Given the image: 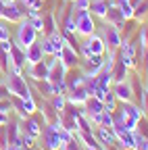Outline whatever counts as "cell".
<instances>
[{
    "instance_id": "cell-1",
    "label": "cell",
    "mask_w": 148,
    "mask_h": 150,
    "mask_svg": "<svg viewBox=\"0 0 148 150\" xmlns=\"http://www.w3.org/2000/svg\"><path fill=\"white\" fill-rule=\"evenodd\" d=\"M6 88L11 96H19V98H29L31 96V90L25 81V77L21 73H15V71H6Z\"/></svg>"
},
{
    "instance_id": "cell-2",
    "label": "cell",
    "mask_w": 148,
    "mask_h": 150,
    "mask_svg": "<svg viewBox=\"0 0 148 150\" xmlns=\"http://www.w3.org/2000/svg\"><path fill=\"white\" fill-rule=\"evenodd\" d=\"M73 21H75V31L84 38L92 35L96 29V23H94V15L90 11H73Z\"/></svg>"
},
{
    "instance_id": "cell-3",
    "label": "cell",
    "mask_w": 148,
    "mask_h": 150,
    "mask_svg": "<svg viewBox=\"0 0 148 150\" xmlns=\"http://www.w3.org/2000/svg\"><path fill=\"white\" fill-rule=\"evenodd\" d=\"M35 38H38V31H35L33 27H31V23L27 21H19V27H17V33H15V44L17 46H21V48H27V46H31L33 42H35Z\"/></svg>"
},
{
    "instance_id": "cell-4",
    "label": "cell",
    "mask_w": 148,
    "mask_h": 150,
    "mask_svg": "<svg viewBox=\"0 0 148 150\" xmlns=\"http://www.w3.org/2000/svg\"><path fill=\"white\" fill-rule=\"evenodd\" d=\"M102 42H104V46H106V50H110V52H115L119 46H121V35H119V29L115 27V25H104L102 27Z\"/></svg>"
},
{
    "instance_id": "cell-5",
    "label": "cell",
    "mask_w": 148,
    "mask_h": 150,
    "mask_svg": "<svg viewBox=\"0 0 148 150\" xmlns=\"http://www.w3.org/2000/svg\"><path fill=\"white\" fill-rule=\"evenodd\" d=\"M81 50H84V56H92V54H104L106 46L102 42V38L96 35V33H92L86 38V42L81 44Z\"/></svg>"
},
{
    "instance_id": "cell-6",
    "label": "cell",
    "mask_w": 148,
    "mask_h": 150,
    "mask_svg": "<svg viewBox=\"0 0 148 150\" xmlns=\"http://www.w3.org/2000/svg\"><path fill=\"white\" fill-rule=\"evenodd\" d=\"M23 8H21V4H19V0L17 2H8V4H4V11H2V21H8V23H19L21 19H23Z\"/></svg>"
},
{
    "instance_id": "cell-7",
    "label": "cell",
    "mask_w": 148,
    "mask_h": 150,
    "mask_svg": "<svg viewBox=\"0 0 148 150\" xmlns=\"http://www.w3.org/2000/svg\"><path fill=\"white\" fill-rule=\"evenodd\" d=\"M57 56L61 59V63H63V65H65L67 69L75 67V65L79 63V61H77V50H75V48H71L69 44H65V46H63V50H61V52H59Z\"/></svg>"
},
{
    "instance_id": "cell-8",
    "label": "cell",
    "mask_w": 148,
    "mask_h": 150,
    "mask_svg": "<svg viewBox=\"0 0 148 150\" xmlns=\"http://www.w3.org/2000/svg\"><path fill=\"white\" fill-rule=\"evenodd\" d=\"M42 59H44L42 42L35 40L31 46H27V48H25V61H27V65H33V63H38V61H42Z\"/></svg>"
},
{
    "instance_id": "cell-9",
    "label": "cell",
    "mask_w": 148,
    "mask_h": 150,
    "mask_svg": "<svg viewBox=\"0 0 148 150\" xmlns=\"http://www.w3.org/2000/svg\"><path fill=\"white\" fill-rule=\"evenodd\" d=\"M48 69H50V65L48 63H44V59L42 61H38V63H33V65H29V75L33 79H48Z\"/></svg>"
},
{
    "instance_id": "cell-10",
    "label": "cell",
    "mask_w": 148,
    "mask_h": 150,
    "mask_svg": "<svg viewBox=\"0 0 148 150\" xmlns=\"http://www.w3.org/2000/svg\"><path fill=\"white\" fill-rule=\"evenodd\" d=\"M113 94L117 96V100L121 102H132V86L125 83V81H115V88H113Z\"/></svg>"
},
{
    "instance_id": "cell-11",
    "label": "cell",
    "mask_w": 148,
    "mask_h": 150,
    "mask_svg": "<svg viewBox=\"0 0 148 150\" xmlns=\"http://www.w3.org/2000/svg\"><path fill=\"white\" fill-rule=\"evenodd\" d=\"M104 21L108 23V25H115L117 29L125 23V19H123V15H121V11L115 6V4H108V11H106V15H104Z\"/></svg>"
},
{
    "instance_id": "cell-12",
    "label": "cell",
    "mask_w": 148,
    "mask_h": 150,
    "mask_svg": "<svg viewBox=\"0 0 148 150\" xmlns=\"http://www.w3.org/2000/svg\"><path fill=\"white\" fill-rule=\"evenodd\" d=\"M96 138H98V142L104 144L106 148H108V146H115V142H117L113 127H98V129H96Z\"/></svg>"
},
{
    "instance_id": "cell-13",
    "label": "cell",
    "mask_w": 148,
    "mask_h": 150,
    "mask_svg": "<svg viewBox=\"0 0 148 150\" xmlns=\"http://www.w3.org/2000/svg\"><path fill=\"white\" fill-rule=\"evenodd\" d=\"M84 104H86V115L88 117H96V115H100V112L104 110V102L94 98V96H88V100Z\"/></svg>"
},
{
    "instance_id": "cell-14",
    "label": "cell",
    "mask_w": 148,
    "mask_h": 150,
    "mask_svg": "<svg viewBox=\"0 0 148 150\" xmlns=\"http://www.w3.org/2000/svg\"><path fill=\"white\" fill-rule=\"evenodd\" d=\"M21 129L25 131V134H29L31 138H38V136H40V131H42V129H40V121H38V119H27V121H25V125H23Z\"/></svg>"
},
{
    "instance_id": "cell-15",
    "label": "cell",
    "mask_w": 148,
    "mask_h": 150,
    "mask_svg": "<svg viewBox=\"0 0 148 150\" xmlns=\"http://www.w3.org/2000/svg\"><path fill=\"white\" fill-rule=\"evenodd\" d=\"M115 6L121 11L123 19H132V17H134V6H132V2H129V0H117Z\"/></svg>"
},
{
    "instance_id": "cell-16",
    "label": "cell",
    "mask_w": 148,
    "mask_h": 150,
    "mask_svg": "<svg viewBox=\"0 0 148 150\" xmlns=\"http://www.w3.org/2000/svg\"><path fill=\"white\" fill-rule=\"evenodd\" d=\"M50 104L54 106L57 112H63L65 106H67V96H65V94H54V98L50 100Z\"/></svg>"
},
{
    "instance_id": "cell-17",
    "label": "cell",
    "mask_w": 148,
    "mask_h": 150,
    "mask_svg": "<svg viewBox=\"0 0 148 150\" xmlns=\"http://www.w3.org/2000/svg\"><path fill=\"white\" fill-rule=\"evenodd\" d=\"M63 150H81V144H79L75 138H71L69 142H65V144H63Z\"/></svg>"
},
{
    "instance_id": "cell-18",
    "label": "cell",
    "mask_w": 148,
    "mask_h": 150,
    "mask_svg": "<svg viewBox=\"0 0 148 150\" xmlns=\"http://www.w3.org/2000/svg\"><path fill=\"white\" fill-rule=\"evenodd\" d=\"M23 108H25L27 115H31V112L35 110V102H33V98H31V96H29V98H23Z\"/></svg>"
},
{
    "instance_id": "cell-19",
    "label": "cell",
    "mask_w": 148,
    "mask_h": 150,
    "mask_svg": "<svg viewBox=\"0 0 148 150\" xmlns=\"http://www.w3.org/2000/svg\"><path fill=\"white\" fill-rule=\"evenodd\" d=\"M25 8H31V11H38L42 6V0H21Z\"/></svg>"
},
{
    "instance_id": "cell-20",
    "label": "cell",
    "mask_w": 148,
    "mask_h": 150,
    "mask_svg": "<svg viewBox=\"0 0 148 150\" xmlns=\"http://www.w3.org/2000/svg\"><path fill=\"white\" fill-rule=\"evenodd\" d=\"M6 98H11L8 88H6V81H4V79H0V100H6Z\"/></svg>"
},
{
    "instance_id": "cell-21",
    "label": "cell",
    "mask_w": 148,
    "mask_h": 150,
    "mask_svg": "<svg viewBox=\"0 0 148 150\" xmlns=\"http://www.w3.org/2000/svg\"><path fill=\"white\" fill-rule=\"evenodd\" d=\"M73 2H75V11H88L92 0H73Z\"/></svg>"
},
{
    "instance_id": "cell-22",
    "label": "cell",
    "mask_w": 148,
    "mask_h": 150,
    "mask_svg": "<svg viewBox=\"0 0 148 150\" xmlns=\"http://www.w3.org/2000/svg\"><path fill=\"white\" fill-rule=\"evenodd\" d=\"M42 50H44V54H50V56H54V48H52V44H50V40L46 38V40L42 42Z\"/></svg>"
},
{
    "instance_id": "cell-23",
    "label": "cell",
    "mask_w": 148,
    "mask_h": 150,
    "mask_svg": "<svg viewBox=\"0 0 148 150\" xmlns=\"http://www.w3.org/2000/svg\"><path fill=\"white\" fill-rule=\"evenodd\" d=\"M8 108H11V102L0 100V112H8Z\"/></svg>"
},
{
    "instance_id": "cell-24",
    "label": "cell",
    "mask_w": 148,
    "mask_h": 150,
    "mask_svg": "<svg viewBox=\"0 0 148 150\" xmlns=\"http://www.w3.org/2000/svg\"><path fill=\"white\" fill-rule=\"evenodd\" d=\"M6 123H8V115H6V112H0V127L6 125Z\"/></svg>"
},
{
    "instance_id": "cell-25",
    "label": "cell",
    "mask_w": 148,
    "mask_h": 150,
    "mask_svg": "<svg viewBox=\"0 0 148 150\" xmlns=\"http://www.w3.org/2000/svg\"><path fill=\"white\" fill-rule=\"evenodd\" d=\"M4 150H21V148H19V146H15V144H6Z\"/></svg>"
},
{
    "instance_id": "cell-26",
    "label": "cell",
    "mask_w": 148,
    "mask_h": 150,
    "mask_svg": "<svg viewBox=\"0 0 148 150\" xmlns=\"http://www.w3.org/2000/svg\"><path fill=\"white\" fill-rule=\"evenodd\" d=\"M2 11H4V2L0 0V17H2Z\"/></svg>"
},
{
    "instance_id": "cell-27",
    "label": "cell",
    "mask_w": 148,
    "mask_h": 150,
    "mask_svg": "<svg viewBox=\"0 0 148 150\" xmlns=\"http://www.w3.org/2000/svg\"><path fill=\"white\" fill-rule=\"evenodd\" d=\"M2 2H4V4H8V2H17V0H2Z\"/></svg>"
},
{
    "instance_id": "cell-28",
    "label": "cell",
    "mask_w": 148,
    "mask_h": 150,
    "mask_svg": "<svg viewBox=\"0 0 148 150\" xmlns=\"http://www.w3.org/2000/svg\"><path fill=\"white\" fill-rule=\"evenodd\" d=\"M0 134H2V127H0Z\"/></svg>"
},
{
    "instance_id": "cell-29",
    "label": "cell",
    "mask_w": 148,
    "mask_h": 150,
    "mask_svg": "<svg viewBox=\"0 0 148 150\" xmlns=\"http://www.w3.org/2000/svg\"><path fill=\"white\" fill-rule=\"evenodd\" d=\"M21 150H23V148H21Z\"/></svg>"
}]
</instances>
